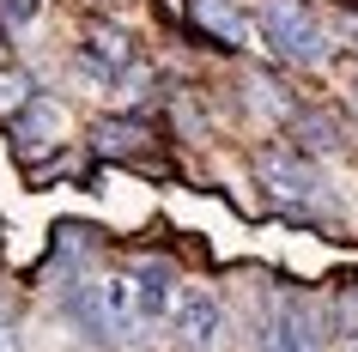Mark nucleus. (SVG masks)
Listing matches in <instances>:
<instances>
[{
  "mask_svg": "<svg viewBox=\"0 0 358 352\" xmlns=\"http://www.w3.org/2000/svg\"><path fill=\"white\" fill-rule=\"evenodd\" d=\"M255 31L285 67H328L334 61V37L322 31V19L303 0H255Z\"/></svg>",
  "mask_w": 358,
  "mask_h": 352,
  "instance_id": "f257e3e1",
  "label": "nucleus"
},
{
  "mask_svg": "<svg viewBox=\"0 0 358 352\" xmlns=\"http://www.w3.org/2000/svg\"><path fill=\"white\" fill-rule=\"evenodd\" d=\"M255 183L285 206V219H292V225H316V213L328 206V183H322V170L310 164L298 146L255 152Z\"/></svg>",
  "mask_w": 358,
  "mask_h": 352,
  "instance_id": "f03ea898",
  "label": "nucleus"
},
{
  "mask_svg": "<svg viewBox=\"0 0 358 352\" xmlns=\"http://www.w3.org/2000/svg\"><path fill=\"white\" fill-rule=\"evenodd\" d=\"M322 340H334L328 310L316 297H303L298 286H273V304L255 322V346L262 352H322Z\"/></svg>",
  "mask_w": 358,
  "mask_h": 352,
  "instance_id": "7ed1b4c3",
  "label": "nucleus"
},
{
  "mask_svg": "<svg viewBox=\"0 0 358 352\" xmlns=\"http://www.w3.org/2000/svg\"><path fill=\"white\" fill-rule=\"evenodd\" d=\"M152 146H158V128L146 115H97L92 122V152L110 158V164H134L146 176H164V158H152Z\"/></svg>",
  "mask_w": 358,
  "mask_h": 352,
  "instance_id": "20e7f679",
  "label": "nucleus"
},
{
  "mask_svg": "<svg viewBox=\"0 0 358 352\" xmlns=\"http://www.w3.org/2000/svg\"><path fill=\"white\" fill-rule=\"evenodd\" d=\"M128 279H134V297H140V322H170L176 316V304H182V274H176V261L170 255H158V249H140L134 255V267H128Z\"/></svg>",
  "mask_w": 358,
  "mask_h": 352,
  "instance_id": "39448f33",
  "label": "nucleus"
},
{
  "mask_svg": "<svg viewBox=\"0 0 358 352\" xmlns=\"http://www.w3.org/2000/svg\"><path fill=\"white\" fill-rule=\"evenodd\" d=\"M103 261V231L92 219H55L49 231V255H43L37 274H61V279H85Z\"/></svg>",
  "mask_w": 358,
  "mask_h": 352,
  "instance_id": "423d86ee",
  "label": "nucleus"
},
{
  "mask_svg": "<svg viewBox=\"0 0 358 352\" xmlns=\"http://www.w3.org/2000/svg\"><path fill=\"white\" fill-rule=\"evenodd\" d=\"M170 328H176V352H219L225 346V304L207 286H189L176 316H170Z\"/></svg>",
  "mask_w": 358,
  "mask_h": 352,
  "instance_id": "0eeeda50",
  "label": "nucleus"
},
{
  "mask_svg": "<svg viewBox=\"0 0 358 352\" xmlns=\"http://www.w3.org/2000/svg\"><path fill=\"white\" fill-rule=\"evenodd\" d=\"M61 134H67V110H61L55 97L37 92V104H31V110L6 128V140H13V158L31 170V164H43L49 152H61Z\"/></svg>",
  "mask_w": 358,
  "mask_h": 352,
  "instance_id": "6e6552de",
  "label": "nucleus"
},
{
  "mask_svg": "<svg viewBox=\"0 0 358 352\" xmlns=\"http://www.w3.org/2000/svg\"><path fill=\"white\" fill-rule=\"evenodd\" d=\"M182 19H189L194 37H207L213 49H249V6L243 0H182Z\"/></svg>",
  "mask_w": 358,
  "mask_h": 352,
  "instance_id": "1a4fd4ad",
  "label": "nucleus"
},
{
  "mask_svg": "<svg viewBox=\"0 0 358 352\" xmlns=\"http://www.w3.org/2000/svg\"><path fill=\"white\" fill-rule=\"evenodd\" d=\"M237 92H243V104L262 115V122H280V128H292V122L303 115V97L292 92L280 73H267V67H249V73L237 79Z\"/></svg>",
  "mask_w": 358,
  "mask_h": 352,
  "instance_id": "9d476101",
  "label": "nucleus"
},
{
  "mask_svg": "<svg viewBox=\"0 0 358 352\" xmlns=\"http://www.w3.org/2000/svg\"><path fill=\"white\" fill-rule=\"evenodd\" d=\"M79 61H92V67H103V73L122 79L134 61H140V49H134V37L122 31V24L92 19V24H85V43H79Z\"/></svg>",
  "mask_w": 358,
  "mask_h": 352,
  "instance_id": "9b49d317",
  "label": "nucleus"
},
{
  "mask_svg": "<svg viewBox=\"0 0 358 352\" xmlns=\"http://www.w3.org/2000/svg\"><path fill=\"white\" fill-rule=\"evenodd\" d=\"M292 146H298L303 158H334V152L346 146V122H340L334 110H322V104H303V115L292 122Z\"/></svg>",
  "mask_w": 358,
  "mask_h": 352,
  "instance_id": "f8f14e48",
  "label": "nucleus"
},
{
  "mask_svg": "<svg viewBox=\"0 0 358 352\" xmlns=\"http://www.w3.org/2000/svg\"><path fill=\"white\" fill-rule=\"evenodd\" d=\"M37 104V85H31V73H19V67H0V128H13L24 110Z\"/></svg>",
  "mask_w": 358,
  "mask_h": 352,
  "instance_id": "ddd939ff",
  "label": "nucleus"
},
{
  "mask_svg": "<svg viewBox=\"0 0 358 352\" xmlns=\"http://www.w3.org/2000/svg\"><path fill=\"white\" fill-rule=\"evenodd\" d=\"M37 6H43V0H0V24H6V31H19V24L37 19Z\"/></svg>",
  "mask_w": 358,
  "mask_h": 352,
  "instance_id": "4468645a",
  "label": "nucleus"
},
{
  "mask_svg": "<svg viewBox=\"0 0 358 352\" xmlns=\"http://www.w3.org/2000/svg\"><path fill=\"white\" fill-rule=\"evenodd\" d=\"M0 352H24L19 322H13V310H6V297H0Z\"/></svg>",
  "mask_w": 358,
  "mask_h": 352,
  "instance_id": "2eb2a0df",
  "label": "nucleus"
},
{
  "mask_svg": "<svg viewBox=\"0 0 358 352\" xmlns=\"http://www.w3.org/2000/svg\"><path fill=\"white\" fill-rule=\"evenodd\" d=\"M352 115H358V92H352Z\"/></svg>",
  "mask_w": 358,
  "mask_h": 352,
  "instance_id": "dca6fc26",
  "label": "nucleus"
}]
</instances>
